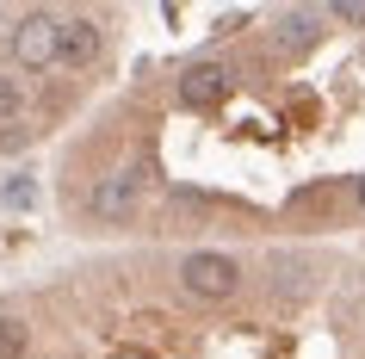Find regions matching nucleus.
<instances>
[{
	"instance_id": "nucleus-1",
	"label": "nucleus",
	"mask_w": 365,
	"mask_h": 359,
	"mask_svg": "<svg viewBox=\"0 0 365 359\" xmlns=\"http://www.w3.org/2000/svg\"><path fill=\"white\" fill-rule=\"evenodd\" d=\"M56 13H43V6H31V13H19V19L6 25V56L19 62L25 75H43L50 62H56Z\"/></svg>"
},
{
	"instance_id": "nucleus-2",
	"label": "nucleus",
	"mask_w": 365,
	"mask_h": 359,
	"mask_svg": "<svg viewBox=\"0 0 365 359\" xmlns=\"http://www.w3.org/2000/svg\"><path fill=\"white\" fill-rule=\"evenodd\" d=\"M180 285H186L192 298H205V303H223V298H235L242 266H235V254H223V248H192V254L180 261Z\"/></svg>"
},
{
	"instance_id": "nucleus-3",
	"label": "nucleus",
	"mask_w": 365,
	"mask_h": 359,
	"mask_svg": "<svg viewBox=\"0 0 365 359\" xmlns=\"http://www.w3.org/2000/svg\"><path fill=\"white\" fill-rule=\"evenodd\" d=\"M136 198H143V168L124 161V168H112V173H99V180H93V192H87V217H93V223H124V217L136 211Z\"/></svg>"
},
{
	"instance_id": "nucleus-4",
	"label": "nucleus",
	"mask_w": 365,
	"mask_h": 359,
	"mask_svg": "<svg viewBox=\"0 0 365 359\" xmlns=\"http://www.w3.org/2000/svg\"><path fill=\"white\" fill-rule=\"evenodd\" d=\"M99 50H106V31H99V19H87V13H68V19L56 25V62L62 69H93Z\"/></svg>"
},
{
	"instance_id": "nucleus-5",
	"label": "nucleus",
	"mask_w": 365,
	"mask_h": 359,
	"mask_svg": "<svg viewBox=\"0 0 365 359\" xmlns=\"http://www.w3.org/2000/svg\"><path fill=\"white\" fill-rule=\"evenodd\" d=\"M235 87V69H223V62H192L186 75H180V106H192V112H211V106H223Z\"/></svg>"
},
{
	"instance_id": "nucleus-6",
	"label": "nucleus",
	"mask_w": 365,
	"mask_h": 359,
	"mask_svg": "<svg viewBox=\"0 0 365 359\" xmlns=\"http://www.w3.org/2000/svg\"><path fill=\"white\" fill-rule=\"evenodd\" d=\"M316 38H322V6H285L272 19V50L279 56H304Z\"/></svg>"
},
{
	"instance_id": "nucleus-7",
	"label": "nucleus",
	"mask_w": 365,
	"mask_h": 359,
	"mask_svg": "<svg viewBox=\"0 0 365 359\" xmlns=\"http://www.w3.org/2000/svg\"><path fill=\"white\" fill-rule=\"evenodd\" d=\"M0 359H25V322L0 316Z\"/></svg>"
},
{
	"instance_id": "nucleus-8",
	"label": "nucleus",
	"mask_w": 365,
	"mask_h": 359,
	"mask_svg": "<svg viewBox=\"0 0 365 359\" xmlns=\"http://www.w3.org/2000/svg\"><path fill=\"white\" fill-rule=\"evenodd\" d=\"M19 106H25V87L13 75H0V124H6V118H19Z\"/></svg>"
},
{
	"instance_id": "nucleus-9",
	"label": "nucleus",
	"mask_w": 365,
	"mask_h": 359,
	"mask_svg": "<svg viewBox=\"0 0 365 359\" xmlns=\"http://www.w3.org/2000/svg\"><path fill=\"white\" fill-rule=\"evenodd\" d=\"M322 19H341V25H365V0H328Z\"/></svg>"
},
{
	"instance_id": "nucleus-10",
	"label": "nucleus",
	"mask_w": 365,
	"mask_h": 359,
	"mask_svg": "<svg viewBox=\"0 0 365 359\" xmlns=\"http://www.w3.org/2000/svg\"><path fill=\"white\" fill-rule=\"evenodd\" d=\"M31 198H38L31 180H6V205H31Z\"/></svg>"
},
{
	"instance_id": "nucleus-11",
	"label": "nucleus",
	"mask_w": 365,
	"mask_h": 359,
	"mask_svg": "<svg viewBox=\"0 0 365 359\" xmlns=\"http://www.w3.org/2000/svg\"><path fill=\"white\" fill-rule=\"evenodd\" d=\"M353 198H359V211H365V173H359V180H353Z\"/></svg>"
}]
</instances>
